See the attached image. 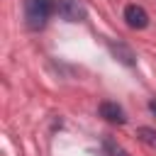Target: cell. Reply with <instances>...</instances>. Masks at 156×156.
I'll return each mask as SVG.
<instances>
[{"mask_svg":"<svg viewBox=\"0 0 156 156\" xmlns=\"http://www.w3.org/2000/svg\"><path fill=\"white\" fill-rule=\"evenodd\" d=\"M110 51H112V56H115L119 63H124V66H134V63H136L134 51H132L124 41H110Z\"/></svg>","mask_w":156,"mask_h":156,"instance_id":"5b68a950","label":"cell"},{"mask_svg":"<svg viewBox=\"0 0 156 156\" xmlns=\"http://www.w3.org/2000/svg\"><path fill=\"white\" fill-rule=\"evenodd\" d=\"M51 12H54V0H24V24L32 32L44 29Z\"/></svg>","mask_w":156,"mask_h":156,"instance_id":"6da1fadb","label":"cell"},{"mask_svg":"<svg viewBox=\"0 0 156 156\" xmlns=\"http://www.w3.org/2000/svg\"><path fill=\"white\" fill-rule=\"evenodd\" d=\"M98 112H100V117H102V119H107L110 124H124V122H127V117H124V110H122L117 102H112V100H105V102H100Z\"/></svg>","mask_w":156,"mask_h":156,"instance_id":"277c9868","label":"cell"},{"mask_svg":"<svg viewBox=\"0 0 156 156\" xmlns=\"http://www.w3.org/2000/svg\"><path fill=\"white\" fill-rule=\"evenodd\" d=\"M136 134H139V139H141L146 146L156 149V129H151V127H139Z\"/></svg>","mask_w":156,"mask_h":156,"instance_id":"8992f818","label":"cell"},{"mask_svg":"<svg viewBox=\"0 0 156 156\" xmlns=\"http://www.w3.org/2000/svg\"><path fill=\"white\" fill-rule=\"evenodd\" d=\"M119 156H129V154H127V151H124V149H122V151H119Z\"/></svg>","mask_w":156,"mask_h":156,"instance_id":"ba28073f","label":"cell"},{"mask_svg":"<svg viewBox=\"0 0 156 156\" xmlns=\"http://www.w3.org/2000/svg\"><path fill=\"white\" fill-rule=\"evenodd\" d=\"M124 22L132 29H144L149 24V15H146V10L141 5H127L124 7Z\"/></svg>","mask_w":156,"mask_h":156,"instance_id":"3957f363","label":"cell"},{"mask_svg":"<svg viewBox=\"0 0 156 156\" xmlns=\"http://www.w3.org/2000/svg\"><path fill=\"white\" fill-rule=\"evenodd\" d=\"M56 12L66 22H83L85 20V7H83L80 0H58L56 2Z\"/></svg>","mask_w":156,"mask_h":156,"instance_id":"7a4b0ae2","label":"cell"},{"mask_svg":"<svg viewBox=\"0 0 156 156\" xmlns=\"http://www.w3.org/2000/svg\"><path fill=\"white\" fill-rule=\"evenodd\" d=\"M149 112L156 117V98H154V100H149Z\"/></svg>","mask_w":156,"mask_h":156,"instance_id":"52a82bcc","label":"cell"}]
</instances>
